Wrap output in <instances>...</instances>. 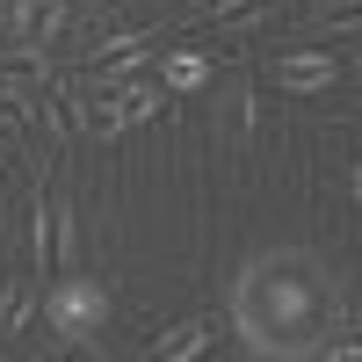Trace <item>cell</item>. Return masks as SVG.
Masks as SVG:
<instances>
[{"mask_svg": "<svg viewBox=\"0 0 362 362\" xmlns=\"http://www.w3.org/2000/svg\"><path fill=\"white\" fill-rule=\"evenodd\" d=\"M218 334H225V326L210 319V312H196V319H181L174 334H160V341H153V355H160V362H196V355L218 348Z\"/></svg>", "mask_w": 362, "mask_h": 362, "instance_id": "cell-5", "label": "cell"}, {"mask_svg": "<svg viewBox=\"0 0 362 362\" xmlns=\"http://www.w3.org/2000/svg\"><path fill=\"white\" fill-rule=\"evenodd\" d=\"M153 66H160L153 80L167 87V95H196V87H210V58L203 51H160Z\"/></svg>", "mask_w": 362, "mask_h": 362, "instance_id": "cell-6", "label": "cell"}, {"mask_svg": "<svg viewBox=\"0 0 362 362\" xmlns=\"http://www.w3.org/2000/svg\"><path fill=\"white\" fill-rule=\"evenodd\" d=\"M29 319H37V283L8 276L0 283V334H29Z\"/></svg>", "mask_w": 362, "mask_h": 362, "instance_id": "cell-9", "label": "cell"}, {"mask_svg": "<svg viewBox=\"0 0 362 362\" xmlns=\"http://www.w3.org/2000/svg\"><path fill=\"white\" fill-rule=\"evenodd\" d=\"M109 95L124 102V124H153V116L174 102L167 87H160V80H145V73H138V80H124V87H109Z\"/></svg>", "mask_w": 362, "mask_h": 362, "instance_id": "cell-7", "label": "cell"}, {"mask_svg": "<svg viewBox=\"0 0 362 362\" xmlns=\"http://www.w3.org/2000/svg\"><path fill=\"white\" fill-rule=\"evenodd\" d=\"M51 80H58L51 44H37V37H8L0 44V87H8V95H44Z\"/></svg>", "mask_w": 362, "mask_h": 362, "instance_id": "cell-4", "label": "cell"}, {"mask_svg": "<svg viewBox=\"0 0 362 362\" xmlns=\"http://www.w3.org/2000/svg\"><path fill=\"white\" fill-rule=\"evenodd\" d=\"M29 109H37V95H8V87H0V138H29L37 131Z\"/></svg>", "mask_w": 362, "mask_h": 362, "instance_id": "cell-11", "label": "cell"}, {"mask_svg": "<svg viewBox=\"0 0 362 362\" xmlns=\"http://www.w3.org/2000/svg\"><path fill=\"white\" fill-rule=\"evenodd\" d=\"M355 8H362V0H326L312 22H319V29H334V37H355Z\"/></svg>", "mask_w": 362, "mask_h": 362, "instance_id": "cell-15", "label": "cell"}, {"mask_svg": "<svg viewBox=\"0 0 362 362\" xmlns=\"http://www.w3.org/2000/svg\"><path fill=\"white\" fill-rule=\"evenodd\" d=\"M29 261H37V276H51V203H44V189L29 203Z\"/></svg>", "mask_w": 362, "mask_h": 362, "instance_id": "cell-10", "label": "cell"}, {"mask_svg": "<svg viewBox=\"0 0 362 362\" xmlns=\"http://www.w3.org/2000/svg\"><path fill=\"white\" fill-rule=\"evenodd\" d=\"M334 326H348V297L312 247H268L232 276L225 334H239L254 355H276V362L319 355L334 341Z\"/></svg>", "mask_w": 362, "mask_h": 362, "instance_id": "cell-1", "label": "cell"}, {"mask_svg": "<svg viewBox=\"0 0 362 362\" xmlns=\"http://www.w3.org/2000/svg\"><path fill=\"white\" fill-rule=\"evenodd\" d=\"M254 124H261V102L247 95V87H232V124H225L232 145H254Z\"/></svg>", "mask_w": 362, "mask_h": 362, "instance_id": "cell-12", "label": "cell"}, {"mask_svg": "<svg viewBox=\"0 0 362 362\" xmlns=\"http://www.w3.org/2000/svg\"><path fill=\"white\" fill-rule=\"evenodd\" d=\"M0 174H8V160H0Z\"/></svg>", "mask_w": 362, "mask_h": 362, "instance_id": "cell-17", "label": "cell"}, {"mask_svg": "<svg viewBox=\"0 0 362 362\" xmlns=\"http://www.w3.org/2000/svg\"><path fill=\"white\" fill-rule=\"evenodd\" d=\"M37 312H44V326L66 348H80L87 334H102V319H109V290L95 283V276H80V268H66L51 290H37Z\"/></svg>", "mask_w": 362, "mask_h": 362, "instance_id": "cell-2", "label": "cell"}, {"mask_svg": "<svg viewBox=\"0 0 362 362\" xmlns=\"http://www.w3.org/2000/svg\"><path fill=\"white\" fill-rule=\"evenodd\" d=\"M0 8H8V37H37V22H44L51 0H0Z\"/></svg>", "mask_w": 362, "mask_h": 362, "instance_id": "cell-14", "label": "cell"}, {"mask_svg": "<svg viewBox=\"0 0 362 362\" xmlns=\"http://www.w3.org/2000/svg\"><path fill=\"white\" fill-rule=\"evenodd\" d=\"M247 8H261V0H189V22L210 29V22H232V15H247Z\"/></svg>", "mask_w": 362, "mask_h": 362, "instance_id": "cell-13", "label": "cell"}, {"mask_svg": "<svg viewBox=\"0 0 362 362\" xmlns=\"http://www.w3.org/2000/svg\"><path fill=\"white\" fill-rule=\"evenodd\" d=\"M268 80H276L290 102H312V95H334L341 58L319 51V44H297V51H276V58H268Z\"/></svg>", "mask_w": 362, "mask_h": 362, "instance_id": "cell-3", "label": "cell"}, {"mask_svg": "<svg viewBox=\"0 0 362 362\" xmlns=\"http://www.w3.org/2000/svg\"><path fill=\"white\" fill-rule=\"evenodd\" d=\"M80 268V210L73 203H51V276Z\"/></svg>", "mask_w": 362, "mask_h": 362, "instance_id": "cell-8", "label": "cell"}, {"mask_svg": "<svg viewBox=\"0 0 362 362\" xmlns=\"http://www.w3.org/2000/svg\"><path fill=\"white\" fill-rule=\"evenodd\" d=\"M102 8H116V0H73V15H102Z\"/></svg>", "mask_w": 362, "mask_h": 362, "instance_id": "cell-16", "label": "cell"}]
</instances>
